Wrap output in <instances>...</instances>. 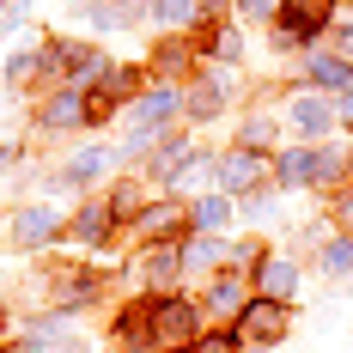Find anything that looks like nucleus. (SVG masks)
Segmentation results:
<instances>
[{
	"label": "nucleus",
	"mask_w": 353,
	"mask_h": 353,
	"mask_svg": "<svg viewBox=\"0 0 353 353\" xmlns=\"http://www.w3.org/2000/svg\"><path fill=\"white\" fill-rule=\"evenodd\" d=\"M146 335H152L159 347H189V341H195V305H189V299H159V305H146Z\"/></svg>",
	"instance_id": "f257e3e1"
},
{
	"label": "nucleus",
	"mask_w": 353,
	"mask_h": 353,
	"mask_svg": "<svg viewBox=\"0 0 353 353\" xmlns=\"http://www.w3.org/2000/svg\"><path fill=\"white\" fill-rule=\"evenodd\" d=\"M292 317H286L281 299H250L244 311H238V341H256V347H268V341H281Z\"/></svg>",
	"instance_id": "f03ea898"
},
{
	"label": "nucleus",
	"mask_w": 353,
	"mask_h": 353,
	"mask_svg": "<svg viewBox=\"0 0 353 353\" xmlns=\"http://www.w3.org/2000/svg\"><path fill=\"white\" fill-rule=\"evenodd\" d=\"M55 232H61V213L49 208V201H25V208L12 213V244L19 250H43Z\"/></svg>",
	"instance_id": "7ed1b4c3"
},
{
	"label": "nucleus",
	"mask_w": 353,
	"mask_h": 353,
	"mask_svg": "<svg viewBox=\"0 0 353 353\" xmlns=\"http://www.w3.org/2000/svg\"><path fill=\"white\" fill-rule=\"evenodd\" d=\"M176 104H183V98H176L171 85H152L146 98H134V104H128V122H134V134H159V128H171Z\"/></svg>",
	"instance_id": "20e7f679"
},
{
	"label": "nucleus",
	"mask_w": 353,
	"mask_h": 353,
	"mask_svg": "<svg viewBox=\"0 0 353 353\" xmlns=\"http://www.w3.org/2000/svg\"><path fill=\"white\" fill-rule=\"evenodd\" d=\"M219 189H225V195H256V189H262V159H256L250 146H232V152L219 159Z\"/></svg>",
	"instance_id": "39448f33"
},
{
	"label": "nucleus",
	"mask_w": 353,
	"mask_h": 353,
	"mask_svg": "<svg viewBox=\"0 0 353 353\" xmlns=\"http://www.w3.org/2000/svg\"><path fill=\"white\" fill-rule=\"evenodd\" d=\"M232 85H238V73H232V68H213L208 79H195V85H189V98H183V104H189V116L213 122V116L225 110V92H232Z\"/></svg>",
	"instance_id": "423d86ee"
},
{
	"label": "nucleus",
	"mask_w": 353,
	"mask_h": 353,
	"mask_svg": "<svg viewBox=\"0 0 353 353\" xmlns=\"http://www.w3.org/2000/svg\"><path fill=\"white\" fill-rule=\"evenodd\" d=\"M286 116H292V128H299V134H311V141L335 128V110L323 104V92H299V98L286 104Z\"/></svg>",
	"instance_id": "0eeeda50"
},
{
	"label": "nucleus",
	"mask_w": 353,
	"mask_h": 353,
	"mask_svg": "<svg viewBox=\"0 0 353 353\" xmlns=\"http://www.w3.org/2000/svg\"><path fill=\"white\" fill-rule=\"evenodd\" d=\"M256 281H262V299H292V292H299V262H292V256H262V262H256Z\"/></svg>",
	"instance_id": "6e6552de"
},
{
	"label": "nucleus",
	"mask_w": 353,
	"mask_h": 353,
	"mask_svg": "<svg viewBox=\"0 0 353 353\" xmlns=\"http://www.w3.org/2000/svg\"><path fill=\"white\" fill-rule=\"evenodd\" d=\"M37 122H43L49 134H61V128H79V122H85V98H79V85H68V92H55L49 104L37 110Z\"/></svg>",
	"instance_id": "1a4fd4ad"
},
{
	"label": "nucleus",
	"mask_w": 353,
	"mask_h": 353,
	"mask_svg": "<svg viewBox=\"0 0 353 353\" xmlns=\"http://www.w3.org/2000/svg\"><path fill=\"white\" fill-rule=\"evenodd\" d=\"M110 159H116L110 146H85V152H73V165L55 176V183H61V189H85V183H98V176L110 171Z\"/></svg>",
	"instance_id": "9d476101"
},
{
	"label": "nucleus",
	"mask_w": 353,
	"mask_h": 353,
	"mask_svg": "<svg viewBox=\"0 0 353 353\" xmlns=\"http://www.w3.org/2000/svg\"><path fill=\"white\" fill-rule=\"evenodd\" d=\"M110 225H116V213H110V201H85V208L73 213V238H79V244H104L110 238Z\"/></svg>",
	"instance_id": "9b49d317"
},
{
	"label": "nucleus",
	"mask_w": 353,
	"mask_h": 353,
	"mask_svg": "<svg viewBox=\"0 0 353 353\" xmlns=\"http://www.w3.org/2000/svg\"><path fill=\"white\" fill-rule=\"evenodd\" d=\"M183 219H189V208H183V201H159V208H146L134 225H141V238H146V244H159V238H171Z\"/></svg>",
	"instance_id": "f8f14e48"
},
{
	"label": "nucleus",
	"mask_w": 353,
	"mask_h": 353,
	"mask_svg": "<svg viewBox=\"0 0 353 353\" xmlns=\"http://www.w3.org/2000/svg\"><path fill=\"white\" fill-rule=\"evenodd\" d=\"M208 305L219 311V317H238V311L250 305V286L238 281V268H232V274H219V281L208 286Z\"/></svg>",
	"instance_id": "ddd939ff"
},
{
	"label": "nucleus",
	"mask_w": 353,
	"mask_h": 353,
	"mask_svg": "<svg viewBox=\"0 0 353 353\" xmlns=\"http://www.w3.org/2000/svg\"><path fill=\"white\" fill-rule=\"evenodd\" d=\"M311 165H317V152H305V146H286L281 159H274V183L299 189V183H311Z\"/></svg>",
	"instance_id": "4468645a"
},
{
	"label": "nucleus",
	"mask_w": 353,
	"mask_h": 353,
	"mask_svg": "<svg viewBox=\"0 0 353 353\" xmlns=\"http://www.w3.org/2000/svg\"><path fill=\"white\" fill-rule=\"evenodd\" d=\"M183 268H189V262H183V250H165V244H159V250H152V256H146L141 281H146V286H171L176 274H183Z\"/></svg>",
	"instance_id": "2eb2a0df"
},
{
	"label": "nucleus",
	"mask_w": 353,
	"mask_h": 353,
	"mask_svg": "<svg viewBox=\"0 0 353 353\" xmlns=\"http://www.w3.org/2000/svg\"><path fill=\"white\" fill-rule=\"evenodd\" d=\"M323 25H329V0H292V19H286L292 37H317Z\"/></svg>",
	"instance_id": "dca6fc26"
},
{
	"label": "nucleus",
	"mask_w": 353,
	"mask_h": 353,
	"mask_svg": "<svg viewBox=\"0 0 353 353\" xmlns=\"http://www.w3.org/2000/svg\"><path fill=\"white\" fill-rule=\"evenodd\" d=\"M311 79L317 85H335V92H353V61H341V55H311Z\"/></svg>",
	"instance_id": "f3484780"
},
{
	"label": "nucleus",
	"mask_w": 353,
	"mask_h": 353,
	"mask_svg": "<svg viewBox=\"0 0 353 353\" xmlns=\"http://www.w3.org/2000/svg\"><path fill=\"white\" fill-rule=\"evenodd\" d=\"M183 262H195V268H232V250L219 244V238H195V244H183Z\"/></svg>",
	"instance_id": "a211bd4d"
},
{
	"label": "nucleus",
	"mask_w": 353,
	"mask_h": 353,
	"mask_svg": "<svg viewBox=\"0 0 353 353\" xmlns=\"http://www.w3.org/2000/svg\"><path fill=\"white\" fill-rule=\"evenodd\" d=\"M225 219H232V195H225V189H219V195H201V201H195V225H201V232H219Z\"/></svg>",
	"instance_id": "6ab92c4d"
},
{
	"label": "nucleus",
	"mask_w": 353,
	"mask_h": 353,
	"mask_svg": "<svg viewBox=\"0 0 353 353\" xmlns=\"http://www.w3.org/2000/svg\"><path fill=\"white\" fill-rule=\"evenodd\" d=\"M323 274L329 281H353V238H335L323 250Z\"/></svg>",
	"instance_id": "aec40b11"
},
{
	"label": "nucleus",
	"mask_w": 353,
	"mask_h": 353,
	"mask_svg": "<svg viewBox=\"0 0 353 353\" xmlns=\"http://www.w3.org/2000/svg\"><path fill=\"white\" fill-rule=\"evenodd\" d=\"M110 213H116V219H141V189H134V183H116Z\"/></svg>",
	"instance_id": "412c9836"
},
{
	"label": "nucleus",
	"mask_w": 353,
	"mask_h": 353,
	"mask_svg": "<svg viewBox=\"0 0 353 353\" xmlns=\"http://www.w3.org/2000/svg\"><path fill=\"white\" fill-rule=\"evenodd\" d=\"M195 12H201L195 0H159V19L165 25H195Z\"/></svg>",
	"instance_id": "4be33fe9"
},
{
	"label": "nucleus",
	"mask_w": 353,
	"mask_h": 353,
	"mask_svg": "<svg viewBox=\"0 0 353 353\" xmlns=\"http://www.w3.org/2000/svg\"><path fill=\"white\" fill-rule=\"evenodd\" d=\"M238 347H244L238 335H195L189 341V353H238Z\"/></svg>",
	"instance_id": "5701e85b"
},
{
	"label": "nucleus",
	"mask_w": 353,
	"mask_h": 353,
	"mask_svg": "<svg viewBox=\"0 0 353 353\" xmlns=\"http://www.w3.org/2000/svg\"><path fill=\"white\" fill-rule=\"evenodd\" d=\"M341 176V152H317V165H311V183H335Z\"/></svg>",
	"instance_id": "b1692460"
},
{
	"label": "nucleus",
	"mask_w": 353,
	"mask_h": 353,
	"mask_svg": "<svg viewBox=\"0 0 353 353\" xmlns=\"http://www.w3.org/2000/svg\"><path fill=\"white\" fill-rule=\"evenodd\" d=\"M268 134H274V122H268V116H250V122H244V146H262Z\"/></svg>",
	"instance_id": "393cba45"
},
{
	"label": "nucleus",
	"mask_w": 353,
	"mask_h": 353,
	"mask_svg": "<svg viewBox=\"0 0 353 353\" xmlns=\"http://www.w3.org/2000/svg\"><path fill=\"white\" fill-rule=\"evenodd\" d=\"M213 49H219V61H238V55H244V43H238L232 31H219V37H213Z\"/></svg>",
	"instance_id": "a878e982"
},
{
	"label": "nucleus",
	"mask_w": 353,
	"mask_h": 353,
	"mask_svg": "<svg viewBox=\"0 0 353 353\" xmlns=\"http://www.w3.org/2000/svg\"><path fill=\"white\" fill-rule=\"evenodd\" d=\"M159 68H165V73L183 68V43H165V49H159Z\"/></svg>",
	"instance_id": "bb28decb"
},
{
	"label": "nucleus",
	"mask_w": 353,
	"mask_h": 353,
	"mask_svg": "<svg viewBox=\"0 0 353 353\" xmlns=\"http://www.w3.org/2000/svg\"><path fill=\"white\" fill-rule=\"evenodd\" d=\"M238 12H244V19H274V0H244Z\"/></svg>",
	"instance_id": "cd10ccee"
},
{
	"label": "nucleus",
	"mask_w": 353,
	"mask_h": 353,
	"mask_svg": "<svg viewBox=\"0 0 353 353\" xmlns=\"http://www.w3.org/2000/svg\"><path fill=\"white\" fill-rule=\"evenodd\" d=\"M335 213H341V225H353V195H347V201H341Z\"/></svg>",
	"instance_id": "c85d7f7f"
},
{
	"label": "nucleus",
	"mask_w": 353,
	"mask_h": 353,
	"mask_svg": "<svg viewBox=\"0 0 353 353\" xmlns=\"http://www.w3.org/2000/svg\"><path fill=\"white\" fill-rule=\"evenodd\" d=\"M341 122H353V92H347V104H341Z\"/></svg>",
	"instance_id": "c756f323"
},
{
	"label": "nucleus",
	"mask_w": 353,
	"mask_h": 353,
	"mask_svg": "<svg viewBox=\"0 0 353 353\" xmlns=\"http://www.w3.org/2000/svg\"><path fill=\"white\" fill-rule=\"evenodd\" d=\"M195 6H225V0H195Z\"/></svg>",
	"instance_id": "7c9ffc66"
},
{
	"label": "nucleus",
	"mask_w": 353,
	"mask_h": 353,
	"mask_svg": "<svg viewBox=\"0 0 353 353\" xmlns=\"http://www.w3.org/2000/svg\"><path fill=\"white\" fill-rule=\"evenodd\" d=\"M0 329H6V311H0Z\"/></svg>",
	"instance_id": "2f4dec72"
}]
</instances>
